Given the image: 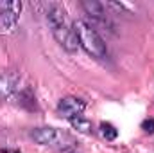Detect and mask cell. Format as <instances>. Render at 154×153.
<instances>
[{
  "instance_id": "1",
  "label": "cell",
  "mask_w": 154,
  "mask_h": 153,
  "mask_svg": "<svg viewBox=\"0 0 154 153\" xmlns=\"http://www.w3.org/2000/svg\"><path fill=\"white\" fill-rule=\"evenodd\" d=\"M47 22H48V27H50L54 38L57 40V43L66 52H75L79 47V41H77L72 24L68 22L65 7H61L59 4H50L47 9Z\"/></svg>"
},
{
  "instance_id": "2",
  "label": "cell",
  "mask_w": 154,
  "mask_h": 153,
  "mask_svg": "<svg viewBox=\"0 0 154 153\" xmlns=\"http://www.w3.org/2000/svg\"><path fill=\"white\" fill-rule=\"evenodd\" d=\"M72 27H74V33H75V36H77L79 45H81L90 56H93V58H97V60H104V58L108 56L106 43H104V40L100 38V34L95 31L93 25L86 24L84 20H75V22L72 24Z\"/></svg>"
},
{
  "instance_id": "3",
  "label": "cell",
  "mask_w": 154,
  "mask_h": 153,
  "mask_svg": "<svg viewBox=\"0 0 154 153\" xmlns=\"http://www.w3.org/2000/svg\"><path fill=\"white\" fill-rule=\"evenodd\" d=\"M31 139H34L41 146H50L56 150H68L75 148V141L70 133L59 130V128H50V126H41L31 130Z\"/></svg>"
},
{
  "instance_id": "4",
  "label": "cell",
  "mask_w": 154,
  "mask_h": 153,
  "mask_svg": "<svg viewBox=\"0 0 154 153\" xmlns=\"http://www.w3.org/2000/svg\"><path fill=\"white\" fill-rule=\"evenodd\" d=\"M20 13H22V2L2 0L0 2V33H13L18 27Z\"/></svg>"
},
{
  "instance_id": "5",
  "label": "cell",
  "mask_w": 154,
  "mask_h": 153,
  "mask_svg": "<svg viewBox=\"0 0 154 153\" xmlns=\"http://www.w3.org/2000/svg\"><path fill=\"white\" fill-rule=\"evenodd\" d=\"M84 108H86V103L82 101V99H77L74 96H66V97H63L61 101H59V105H57V114L61 115L63 119H74L77 115H81L84 112Z\"/></svg>"
},
{
  "instance_id": "6",
  "label": "cell",
  "mask_w": 154,
  "mask_h": 153,
  "mask_svg": "<svg viewBox=\"0 0 154 153\" xmlns=\"http://www.w3.org/2000/svg\"><path fill=\"white\" fill-rule=\"evenodd\" d=\"M18 85H20V81L16 76L2 72L0 74V101H5L7 97H11L18 90Z\"/></svg>"
},
{
  "instance_id": "7",
  "label": "cell",
  "mask_w": 154,
  "mask_h": 153,
  "mask_svg": "<svg viewBox=\"0 0 154 153\" xmlns=\"http://www.w3.org/2000/svg\"><path fill=\"white\" fill-rule=\"evenodd\" d=\"M82 7H84V11H86L90 16H93V18H97V20H100V22H108V18H106V11H104V5H102L100 2H95V0H84V2H82Z\"/></svg>"
},
{
  "instance_id": "8",
  "label": "cell",
  "mask_w": 154,
  "mask_h": 153,
  "mask_svg": "<svg viewBox=\"0 0 154 153\" xmlns=\"http://www.w3.org/2000/svg\"><path fill=\"white\" fill-rule=\"evenodd\" d=\"M70 124L75 128L77 132H81V133H91V132H93L91 121H88V119L82 117V115H77L74 119H70Z\"/></svg>"
},
{
  "instance_id": "9",
  "label": "cell",
  "mask_w": 154,
  "mask_h": 153,
  "mask_svg": "<svg viewBox=\"0 0 154 153\" xmlns=\"http://www.w3.org/2000/svg\"><path fill=\"white\" fill-rule=\"evenodd\" d=\"M99 130H100L102 139H106V141H115L116 137H118V130H116L111 122H102L99 126Z\"/></svg>"
},
{
  "instance_id": "10",
  "label": "cell",
  "mask_w": 154,
  "mask_h": 153,
  "mask_svg": "<svg viewBox=\"0 0 154 153\" xmlns=\"http://www.w3.org/2000/svg\"><path fill=\"white\" fill-rule=\"evenodd\" d=\"M142 130L147 133H154V119H145L142 122Z\"/></svg>"
},
{
  "instance_id": "11",
  "label": "cell",
  "mask_w": 154,
  "mask_h": 153,
  "mask_svg": "<svg viewBox=\"0 0 154 153\" xmlns=\"http://www.w3.org/2000/svg\"><path fill=\"white\" fill-rule=\"evenodd\" d=\"M63 153H79L75 148H68V150H63Z\"/></svg>"
},
{
  "instance_id": "12",
  "label": "cell",
  "mask_w": 154,
  "mask_h": 153,
  "mask_svg": "<svg viewBox=\"0 0 154 153\" xmlns=\"http://www.w3.org/2000/svg\"><path fill=\"white\" fill-rule=\"evenodd\" d=\"M16 153H20V151H16Z\"/></svg>"
}]
</instances>
